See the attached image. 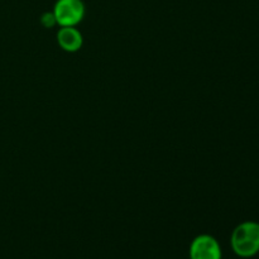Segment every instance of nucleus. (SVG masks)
Listing matches in <instances>:
<instances>
[{
  "label": "nucleus",
  "instance_id": "f257e3e1",
  "mask_svg": "<svg viewBox=\"0 0 259 259\" xmlns=\"http://www.w3.org/2000/svg\"><path fill=\"white\" fill-rule=\"evenodd\" d=\"M232 249L238 257L252 258L259 253V223H240L230 237Z\"/></svg>",
  "mask_w": 259,
  "mask_h": 259
},
{
  "label": "nucleus",
  "instance_id": "f03ea898",
  "mask_svg": "<svg viewBox=\"0 0 259 259\" xmlns=\"http://www.w3.org/2000/svg\"><path fill=\"white\" fill-rule=\"evenodd\" d=\"M52 12L60 27H76L83 19L85 5L82 0H57Z\"/></svg>",
  "mask_w": 259,
  "mask_h": 259
},
{
  "label": "nucleus",
  "instance_id": "7ed1b4c3",
  "mask_svg": "<svg viewBox=\"0 0 259 259\" xmlns=\"http://www.w3.org/2000/svg\"><path fill=\"white\" fill-rule=\"evenodd\" d=\"M222 247L214 237L201 234L190 245V259H222Z\"/></svg>",
  "mask_w": 259,
  "mask_h": 259
},
{
  "label": "nucleus",
  "instance_id": "20e7f679",
  "mask_svg": "<svg viewBox=\"0 0 259 259\" xmlns=\"http://www.w3.org/2000/svg\"><path fill=\"white\" fill-rule=\"evenodd\" d=\"M57 42L66 52H77L82 47V34L75 27H61L57 32Z\"/></svg>",
  "mask_w": 259,
  "mask_h": 259
},
{
  "label": "nucleus",
  "instance_id": "39448f33",
  "mask_svg": "<svg viewBox=\"0 0 259 259\" xmlns=\"http://www.w3.org/2000/svg\"><path fill=\"white\" fill-rule=\"evenodd\" d=\"M40 24L45 28H52L57 24L56 22V17L53 14V12H46L43 13L42 17H40Z\"/></svg>",
  "mask_w": 259,
  "mask_h": 259
}]
</instances>
